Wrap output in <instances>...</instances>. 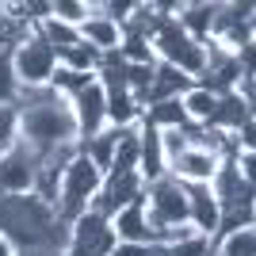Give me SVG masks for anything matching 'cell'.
<instances>
[{
	"label": "cell",
	"mask_w": 256,
	"mask_h": 256,
	"mask_svg": "<svg viewBox=\"0 0 256 256\" xmlns=\"http://www.w3.org/2000/svg\"><path fill=\"white\" fill-rule=\"evenodd\" d=\"M100 188H104V172L76 150V157L69 160L65 172H62V188H58V203H54L58 218H62V222H76L84 210H92Z\"/></svg>",
	"instance_id": "3957f363"
},
{
	"label": "cell",
	"mask_w": 256,
	"mask_h": 256,
	"mask_svg": "<svg viewBox=\"0 0 256 256\" xmlns=\"http://www.w3.org/2000/svg\"><path fill=\"white\" fill-rule=\"evenodd\" d=\"M8 58H12V76H16L20 92H42V88H50L54 73H58V54H54V46L38 34V27H34Z\"/></svg>",
	"instance_id": "277c9868"
},
{
	"label": "cell",
	"mask_w": 256,
	"mask_h": 256,
	"mask_svg": "<svg viewBox=\"0 0 256 256\" xmlns=\"http://www.w3.org/2000/svg\"><path fill=\"white\" fill-rule=\"evenodd\" d=\"M20 146V104H0V153Z\"/></svg>",
	"instance_id": "ffe728a7"
},
{
	"label": "cell",
	"mask_w": 256,
	"mask_h": 256,
	"mask_svg": "<svg viewBox=\"0 0 256 256\" xmlns=\"http://www.w3.org/2000/svg\"><path fill=\"white\" fill-rule=\"evenodd\" d=\"M150 46H153V58L160 65L180 69L192 84L206 73V42H195L172 16H157V23L150 31Z\"/></svg>",
	"instance_id": "7a4b0ae2"
},
{
	"label": "cell",
	"mask_w": 256,
	"mask_h": 256,
	"mask_svg": "<svg viewBox=\"0 0 256 256\" xmlns=\"http://www.w3.org/2000/svg\"><path fill=\"white\" fill-rule=\"evenodd\" d=\"M0 256H20V252H16V245H12L4 234H0Z\"/></svg>",
	"instance_id": "cb8c5ba5"
},
{
	"label": "cell",
	"mask_w": 256,
	"mask_h": 256,
	"mask_svg": "<svg viewBox=\"0 0 256 256\" xmlns=\"http://www.w3.org/2000/svg\"><path fill=\"white\" fill-rule=\"evenodd\" d=\"M210 256H256V226H241V230L214 237Z\"/></svg>",
	"instance_id": "e0dca14e"
},
{
	"label": "cell",
	"mask_w": 256,
	"mask_h": 256,
	"mask_svg": "<svg viewBox=\"0 0 256 256\" xmlns=\"http://www.w3.org/2000/svg\"><path fill=\"white\" fill-rule=\"evenodd\" d=\"M69 107H73V118H76V138L84 142L92 138V134H100V130L107 126V96L104 88L92 80L88 88H80L76 96H69Z\"/></svg>",
	"instance_id": "9c48e42d"
},
{
	"label": "cell",
	"mask_w": 256,
	"mask_h": 256,
	"mask_svg": "<svg viewBox=\"0 0 256 256\" xmlns=\"http://www.w3.org/2000/svg\"><path fill=\"white\" fill-rule=\"evenodd\" d=\"M107 222H111V237H115V245H157V230L150 226L146 199H134L130 206L115 210Z\"/></svg>",
	"instance_id": "52a82bcc"
},
{
	"label": "cell",
	"mask_w": 256,
	"mask_h": 256,
	"mask_svg": "<svg viewBox=\"0 0 256 256\" xmlns=\"http://www.w3.org/2000/svg\"><path fill=\"white\" fill-rule=\"evenodd\" d=\"M20 100V84L12 76V58L0 54V104H16Z\"/></svg>",
	"instance_id": "603a6c76"
},
{
	"label": "cell",
	"mask_w": 256,
	"mask_h": 256,
	"mask_svg": "<svg viewBox=\"0 0 256 256\" xmlns=\"http://www.w3.org/2000/svg\"><path fill=\"white\" fill-rule=\"evenodd\" d=\"M80 42L92 46L96 54H118V46H122V23L107 20V16H100L92 8V16L80 23Z\"/></svg>",
	"instance_id": "8fae6325"
},
{
	"label": "cell",
	"mask_w": 256,
	"mask_h": 256,
	"mask_svg": "<svg viewBox=\"0 0 256 256\" xmlns=\"http://www.w3.org/2000/svg\"><path fill=\"white\" fill-rule=\"evenodd\" d=\"M115 142H118V130L104 126L100 134H92V138H84V142H76V150H80V153H84V157L107 176V168H111V157H115Z\"/></svg>",
	"instance_id": "2e32d148"
},
{
	"label": "cell",
	"mask_w": 256,
	"mask_h": 256,
	"mask_svg": "<svg viewBox=\"0 0 256 256\" xmlns=\"http://www.w3.org/2000/svg\"><path fill=\"white\" fill-rule=\"evenodd\" d=\"M184 88H192V80H188L180 69H172V65H160V62H157V69H153V84H150V96H146V104H157V100H176Z\"/></svg>",
	"instance_id": "9a60e30c"
},
{
	"label": "cell",
	"mask_w": 256,
	"mask_h": 256,
	"mask_svg": "<svg viewBox=\"0 0 256 256\" xmlns=\"http://www.w3.org/2000/svg\"><path fill=\"white\" fill-rule=\"evenodd\" d=\"M245 122H252V104H245L234 88L222 92V96H218V111H214V122H210V126L226 130V134H237Z\"/></svg>",
	"instance_id": "5bb4252c"
},
{
	"label": "cell",
	"mask_w": 256,
	"mask_h": 256,
	"mask_svg": "<svg viewBox=\"0 0 256 256\" xmlns=\"http://www.w3.org/2000/svg\"><path fill=\"white\" fill-rule=\"evenodd\" d=\"M214 12L218 4L210 0H180V12H176V23L192 34L195 42H210V31H214Z\"/></svg>",
	"instance_id": "7c38bea8"
},
{
	"label": "cell",
	"mask_w": 256,
	"mask_h": 256,
	"mask_svg": "<svg viewBox=\"0 0 256 256\" xmlns=\"http://www.w3.org/2000/svg\"><path fill=\"white\" fill-rule=\"evenodd\" d=\"M180 107L188 115V126H210L214 111H218V92H210L203 84H192L180 92Z\"/></svg>",
	"instance_id": "4fadbf2b"
},
{
	"label": "cell",
	"mask_w": 256,
	"mask_h": 256,
	"mask_svg": "<svg viewBox=\"0 0 256 256\" xmlns=\"http://www.w3.org/2000/svg\"><path fill=\"white\" fill-rule=\"evenodd\" d=\"M142 192H146V184H142L138 172H107L92 210H100L104 218H111L115 210H122V206H130L134 199H142Z\"/></svg>",
	"instance_id": "ba28073f"
},
{
	"label": "cell",
	"mask_w": 256,
	"mask_h": 256,
	"mask_svg": "<svg viewBox=\"0 0 256 256\" xmlns=\"http://www.w3.org/2000/svg\"><path fill=\"white\" fill-rule=\"evenodd\" d=\"M50 16H58L62 23L80 27V23L92 16V0H50Z\"/></svg>",
	"instance_id": "44dd1931"
},
{
	"label": "cell",
	"mask_w": 256,
	"mask_h": 256,
	"mask_svg": "<svg viewBox=\"0 0 256 256\" xmlns=\"http://www.w3.org/2000/svg\"><path fill=\"white\" fill-rule=\"evenodd\" d=\"M38 34H42L46 42L54 46V54L69 50V46L80 42V27H73V23H62L58 16H46L42 23H38Z\"/></svg>",
	"instance_id": "ac0fdd59"
},
{
	"label": "cell",
	"mask_w": 256,
	"mask_h": 256,
	"mask_svg": "<svg viewBox=\"0 0 256 256\" xmlns=\"http://www.w3.org/2000/svg\"><path fill=\"white\" fill-rule=\"evenodd\" d=\"M218 164H222V157L188 146V150L168 164V176H172V180H180L184 188H195V184H210L214 172H218Z\"/></svg>",
	"instance_id": "30bf717a"
},
{
	"label": "cell",
	"mask_w": 256,
	"mask_h": 256,
	"mask_svg": "<svg viewBox=\"0 0 256 256\" xmlns=\"http://www.w3.org/2000/svg\"><path fill=\"white\" fill-rule=\"evenodd\" d=\"M100 58H104V54H96L92 46H84V42H76V46H69V50L58 54V65H62V69H73V73H88V76H96Z\"/></svg>",
	"instance_id": "d6986e66"
},
{
	"label": "cell",
	"mask_w": 256,
	"mask_h": 256,
	"mask_svg": "<svg viewBox=\"0 0 256 256\" xmlns=\"http://www.w3.org/2000/svg\"><path fill=\"white\" fill-rule=\"evenodd\" d=\"M157 142H160V153H164V164H172V160L192 146V142H188V126L184 130H157Z\"/></svg>",
	"instance_id": "7402d4cb"
},
{
	"label": "cell",
	"mask_w": 256,
	"mask_h": 256,
	"mask_svg": "<svg viewBox=\"0 0 256 256\" xmlns=\"http://www.w3.org/2000/svg\"><path fill=\"white\" fill-rule=\"evenodd\" d=\"M20 142L31 146L38 157L54 150H65V146H76V118L69 100L58 96L54 88L42 92H20Z\"/></svg>",
	"instance_id": "6da1fadb"
},
{
	"label": "cell",
	"mask_w": 256,
	"mask_h": 256,
	"mask_svg": "<svg viewBox=\"0 0 256 256\" xmlns=\"http://www.w3.org/2000/svg\"><path fill=\"white\" fill-rule=\"evenodd\" d=\"M146 214H150L153 230H164V226H184L188 222V188L172 176H160V180L146 184Z\"/></svg>",
	"instance_id": "5b68a950"
},
{
	"label": "cell",
	"mask_w": 256,
	"mask_h": 256,
	"mask_svg": "<svg viewBox=\"0 0 256 256\" xmlns=\"http://www.w3.org/2000/svg\"><path fill=\"white\" fill-rule=\"evenodd\" d=\"M38 180V153L31 146H12L0 153V195H34Z\"/></svg>",
	"instance_id": "8992f818"
}]
</instances>
